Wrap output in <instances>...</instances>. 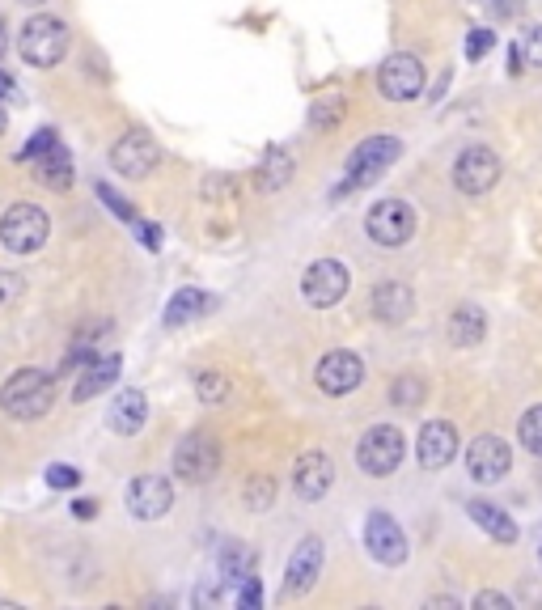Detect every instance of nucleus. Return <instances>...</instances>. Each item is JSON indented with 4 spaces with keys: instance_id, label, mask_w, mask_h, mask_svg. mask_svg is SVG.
<instances>
[{
    "instance_id": "f257e3e1",
    "label": "nucleus",
    "mask_w": 542,
    "mask_h": 610,
    "mask_svg": "<svg viewBox=\"0 0 542 610\" xmlns=\"http://www.w3.org/2000/svg\"><path fill=\"white\" fill-rule=\"evenodd\" d=\"M0 407L13 420H43L56 407V373L43 369H17L13 378L0 386Z\"/></svg>"
},
{
    "instance_id": "f03ea898",
    "label": "nucleus",
    "mask_w": 542,
    "mask_h": 610,
    "mask_svg": "<svg viewBox=\"0 0 542 610\" xmlns=\"http://www.w3.org/2000/svg\"><path fill=\"white\" fill-rule=\"evenodd\" d=\"M17 51H22V60L30 68H56L68 56V26L51 13H34L17 30Z\"/></svg>"
},
{
    "instance_id": "7ed1b4c3",
    "label": "nucleus",
    "mask_w": 542,
    "mask_h": 610,
    "mask_svg": "<svg viewBox=\"0 0 542 610\" xmlns=\"http://www.w3.org/2000/svg\"><path fill=\"white\" fill-rule=\"evenodd\" d=\"M403 454H407V441L394 424H373L365 437L356 445V466L365 471L369 479H386L403 466Z\"/></svg>"
},
{
    "instance_id": "20e7f679",
    "label": "nucleus",
    "mask_w": 542,
    "mask_h": 610,
    "mask_svg": "<svg viewBox=\"0 0 542 610\" xmlns=\"http://www.w3.org/2000/svg\"><path fill=\"white\" fill-rule=\"evenodd\" d=\"M399 153H403L399 136H369V140H360V145L352 149V157H348V183H343V191L377 183V178H382L394 161H399Z\"/></svg>"
},
{
    "instance_id": "39448f33",
    "label": "nucleus",
    "mask_w": 542,
    "mask_h": 610,
    "mask_svg": "<svg viewBox=\"0 0 542 610\" xmlns=\"http://www.w3.org/2000/svg\"><path fill=\"white\" fill-rule=\"evenodd\" d=\"M51 233V221L39 204H13L5 217H0V242L13 255H34V250H43Z\"/></svg>"
},
{
    "instance_id": "423d86ee",
    "label": "nucleus",
    "mask_w": 542,
    "mask_h": 610,
    "mask_svg": "<svg viewBox=\"0 0 542 610\" xmlns=\"http://www.w3.org/2000/svg\"><path fill=\"white\" fill-rule=\"evenodd\" d=\"M365 233L373 238V246L382 250H399L415 238V212L407 200H377L365 217Z\"/></svg>"
},
{
    "instance_id": "0eeeda50",
    "label": "nucleus",
    "mask_w": 542,
    "mask_h": 610,
    "mask_svg": "<svg viewBox=\"0 0 542 610\" xmlns=\"http://www.w3.org/2000/svg\"><path fill=\"white\" fill-rule=\"evenodd\" d=\"M377 89H382V98H390V102H415L424 94V64H420V56H411V51L390 56L382 68H377Z\"/></svg>"
},
{
    "instance_id": "6e6552de",
    "label": "nucleus",
    "mask_w": 542,
    "mask_h": 610,
    "mask_svg": "<svg viewBox=\"0 0 542 610\" xmlns=\"http://www.w3.org/2000/svg\"><path fill=\"white\" fill-rule=\"evenodd\" d=\"M22 161H34V166H39V183H47L51 191H68L72 187V161H68L64 145L56 140V132H47V128L34 132Z\"/></svg>"
},
{
    "instance_id": "1a4fd4ad",
    "label": "nucleus",
    "mask_w": 542,
    "mask_h": 610,
    "mask_svg": "<svg viewBox=\"0 0 542 610\" xmlns=\"http://www.w3.org/2000/svg\"><path fill=\"white\" fill-rule=\"evenodd\" d=\"M221 466V445H216L208 433H187L174 450V475L187 483H208Z\"/></svg>"
},
{
    "instance_id": "9d476101",
    "label": "nucleus",
    "mask_w": 542,
    "mask_h": 610,
    "mask_svg": "<svg viewBox=\"0 0 542 610\" xmlns=\"http://www.w3.org/2000/svg\"><path fill=\"white\" fill-rule=\"evenodd\" d=\"M348 293V267L339 259H314L301 276V297L314 305V310H327V305L343 301Z\"/></svg>"
},
{
    "instance_id": "9b49d317",
    "label": "nucleus",
    "mask_w": 542,
    "mask_h": 610,
    "mask_svg": "<svg viewBox=\"0 0 542 610\" xmlns=\"http://www.w3.org/2000/svg\"><path fill=\"white\" fill-rule=\"evenodd\" d=\"M322 577V538L318 534H305L297 551L288 555V568H284V589L280 598H305L314 589V581Z\"/></svg>"
},
{
    "instance_id": "f8f14e48",
    "label": "nucleus",
    "mask_w": 542,
    "mask_h": 610,
    "mask_svg": "<svg viewBox=\"0 0 542 610\" xmlns=\"http://www.w3.org/2000/svg\"><path fill=\"white\" fill-rule=\"evenodd\" d=\"M123 500H128L132 517H140V522H161L174 509V488L166 475H136Z\"/></svg>"
},
{
    "instance_id": "ddd939ff",
    "label": "nucleus",
    "mask_w": 542,
    "mask_h": 610,
    "mask_svg": "<svg viewBox=\"0 0 542 610\" xmlns=\"http://www.w3.org/2000/svg\"><path fill=\"white\" fill-rule=\"evenodd\" d=\"M365 547H369L373 560L386 564V568H399V564L407 560V534H403V526L394 522L390 513H382V509L369 513V522H365Z\"/></svg>"
},
{
    "instance_id": "4468645a",
    "label": "nucleus",
    "mask_w": 542,
    "mask_h": 610,
    "mask_svg": "<svg viewBox=\"0 0 542 610\" xmlns=\"http://www.w3.org/2000/svg\"><path fill=\"white\" fill-rule=\"evenodd\" d=\"M509 466H513V450H509V441L496 433L475 437L471 450H466V471H471L475 483H500L509 475Z\"/></svg>"
},
{
    "instance_id": "2eb2a0df",
    "label": "nucleus",
    "mask_w": 542,
    "mask_h": 610,
    "mask_svg": "<svg viewBox=\"0 0 542 610\" xmlns=\"http://www.w3.org/2000/svg\"><path fill=\"white\" fill-rule=\"evenodd\" d=\"M314 382H318V390L322 394H352L360 382H365V361H360L356 352H348V348H339V352H327L318 361V369H314Z\"/></svg>"
},
{
    "instance_id": "dca6fc26",
    "label": "nucleus",
    "mask_w": 542,
    "mask_h": 610,
    "mask_svg": "<svg viewBox=\"0 0 542 610\" xmlns=\"http://www.w3.org/2000/svg\"><path fill=\"white\" fill-rule=\"evenodd\" d=\"M454 183L466 195H483L500 183V157L487 145H471L458 161H454Z\"/></svg>"
},
{
    "instance_id": "f3484780",
    "label": "nucleus",
    "mask_w": 542,
    "mask_h": 610,
    "mask_svg": "<svg viewBox=\"0 0 542 610\" xmlns=\"http://www.w3.org/2000/svg\"><path fill=\"white\" fill-rule=\"evenodd\" d=\"M415 458H420L424 471H445L458 458V428L449 420H428L415 437Z\"/></svg>"
},
{
    "instance_id": "a211bd4d",
    "label": "nucleus",
    "mask_w": 542,
    "mask_h": 610,
    "mask_svg": "<svg viewBox=\"0 0 542 610\" xmlns=\"http://www.w3.org/2000/svg\"><path fill=\"white\" fill-rule=\"evenodd\" d=\"M331 488H335V458L322 454V450L301 454L297 466H293V492L301 500H322Z\"/></svg>"
},
{
    "instance_id": "6ab92c4d",
    "label": "nucleus",
    "mask_w": 542,
    "mask_h": 610,
    "mask_svg": "<svg viewBox=\"0 0 542 610\" xmlns=\"http://www.w3.org/2000/svg\"><path fill=\"white\" fill-rule=\"evenodd\" d=\"M157 145H153V136H144V132H128V136H119V145L111 149V166L123 174V178H144L149 170H157Z\"/></svg>"
},
{
    "instance_id": "aec40b11",
    "label": "nucleus",
    "mask_w": 542,
    "mask_h": 610,
    "mask_svg": "<svg viewBox=\"0 0 542 610\" xmlns=\"http://www.w3.org/2000/svg\"><path fill=\"white\" fill-rule=\"evenodd\" d=\"M369 305H373V318L377 322H403L407 314H411V305H415V293L407 289L403 280H382L373 289V297H369Z\"/></svg>"
},
{
    "instance_id": "412c9836",
    "label": "nucleus",
    "mask_w": 542,
    "mask_h": 610,
    "mask_svg": "<svg viewBox=\"0 0 542 610\" xmlns=\"http://www.w3.org/2000/svg\"><path fill=\"white\" fill-rule=\"evenodd\" d=\"M115 382H119V356H98V361H85L77 386H72V399L89 403V399H98V394L106 386H115Z\"/></svg>"
},
{
    "instance_id": "4be33fe9",
    "label": "nucleus",
    "mask_w": 542,
    "mask_h": 610,
    "mask_svg": "<svg viewBox=\"0 0 542 610\" xmlns=\"http://www.w3.org/2000/svg\"><path fill=\"white\" fill-rule=\"evenodd\" d=\"M144 416H149V399H144V390H123L115 399V407H111V416H106V424H111L119 437H136L144 428Z\"/></svg>"
},
{
    "instance_id": "5701e85b",
    "label": "nucleus",
    "mask_w": 542,
    "mask_h": 610,
    "mask_svg": "<svg viewBox=\"0 0 542 610\" xmlns=\"http://www.w3.org/2000/svg\"><path fill=\"white\" fill-rule=\"evenodd\" d=\"M466 513L475 517V526L483 530V534H492V543H517V522L504 509H496L492 500H471V505H466Z\"/></svg>"
},
{
    "instance_id": "b1692460",
    "label": "nucleus",
    "mask_w": 542,
    "mask_h": 610,
    "mask_svg": "<svg viewBox=\"0 0 542 610\" xmlns=\"http://www.w3.org/2000/svg\"><path fill=\"white\" fill-rule=\"evenodd\" d=\"M212 305H216V297L204 293V289H178L170 297V305H166V327H187V322L204 318Z\"/></svg>"
},
{
    "instance_id": "393cba45",
    "label": "nucleus",
    "mask_w": 542,
    "mask_h": 610,
    "mask_svg": "<svg viewBox=\"0 0 542 610\" xmlns=\"http://www.w3.org/2000/svg\"><path fill=\"white\" fill-rule=\"evenodd\" d=\"M483 335H487V314L479 305H458V310L449 314V339H454L458 348H475Z\"/></svg>"
},
{
    "instance_id": "a878e982",
    "label": "nucleus",
    "mask_w": 542,
    "mask_h": 610,
    "mask_svg": "<svg viewBox=\"0 0 542 610\" xmlns=\"http://www.w3.org/2000/svg\"><path fill=\"white\" fill-rule=\"evenodd\" d=\"M216 564H221V577L225 581H246L259 572V560L255 551H250L242 538H229V543H221V555H216Z\"/></svg>"
},
{
    "instance_id": "bb28decb",
    "label": "nucleus",
    "mask_w": 542,
    "mask_h": 610,
    "mask_svg": "<svg viewBox=\"0 0 542 610\" xmlns=\"http://www.w3.org/2000/svg\"><path fill=\"white\" fill-rule=\"evenodd\" d=\"M288 178H293V157H288L284 149H271L263 157V166L255 170V187L259 191H280Z\"/></svg>"
},
{
    "instance_id": "cd10ccee",
    "label": "nucleus",
    "mask_w": 542,
    "mask_h": 610,
    "mask_svg": "<svg viewBox=\"0 0 542 610\" xmlns=\"http://www.w3.org/2000/svg\"><path fill=\"white\" fill-rule=\"evenodd\" d=\"M424 394H428V386H424V378H415V373H399V378L390 382V399L403 411L424 407Z\"/></svg>"
},
{
    "instance_id": "c85d7f7f",
    "label": "nucleus",
    "mask_w": 542,
    "mask_h": 610,
    "mask_svg": "<svg viewBox=\"0 0 542 610\" xmlns=\"http://www.w3.org/2000/svg\"><path fill=\"white\" fill-rule=\"evenodd\" d=\"M195 394H200V403L221 407L233 394V386H229V378H225L221 369H204V373H195Z\"/></svg>"
},
{
    "instance_id": "c756f323",
    "label": "nucleus",
    "mask_w": 542,
    "mask_h": 610,
    "mask_svg": "<svg viewBox=\"0 0 542 610\" xmlns=\"http://www.w3.org/2000/svg\"><path fill=\"white\" fill-rule=\"evenodd\" d=\"M517 441L526 445V454L542 458V403H538V407H530L526 416L517 420Z\"/></svg>"
},
{
    "instance_id": "7c9ffc66",
    "label": "nucleus",
    "mask_w": 542,
    "mask_h": 610,
    "mask_svg": "<svg viewBox=\"0 0 542 610\" xmlns=\"http://www.w3.org/2000/svg\"><path fill=\"white\" fill-rule=\"evenodd\" d=\"M242 500H246V509H255V513H267V509H271V500H276V483H271L267 475H255V479H246V488H242Z\"/></svg>"
},
{
    "instance_id": "2f4dec72",
    "label": "nucleus",
    "mask_w": 542,
    "mask_h": 610,
    "mask_svg": "<svg viewBox=\"0 0 542 610\" xmlns=\"http://www.w3.org/2000/svg\"><path fill=\"white\" fill-rule=\"evenodd\" d=\"M339 115H343V98H318L310 106V123H314V128H335Z\"/></svg>"
},
{
    "instance_id": "473e14b6",
    "label": "nucleus",
    "mask_w": 542,
    "mask_h": 610,
    "mask_svg": "<svg viewBox=\"0 0 542 610\" xmlns=\"http://www.w3.org/2000/svg\"><path fill=\"white\" fill-rule=\"evenodd\" d=\"M22 293H26L22 272H0V310H5V305H17Z\"/></svg>"
},
{
    "instance_id": "72a5a7b5",
    "label": "nucleus",
    "mask_w": 542,
    "mask_h": 610,
    "mask_svg": "<svg viewBox=\"0 0 542 610\" xmlns=\"http://www.w3.org/2000/svg\"><path fill=\"white\" fill-rule=\"evenodd\" d=\"M233 585H238V594H233V602H238L242 610H259V602H263L259 577H246V581H233Z\"/></svg>"
},
{
    "instance_id": "f704fd0d",
    "label": "nucleus",
    "mask_w": 542,
    "mask_h": 610,
    "mask_svg": "<svg viewBox=\"0 0 542 610\" xmlns=\"http://www.w3.org/2000/svg\"><path fill=\"white\" fill-rule=\"evenodd\" d=\"M47 483L51 488H77L81 475H77V466H68V462H51L47 466Z\"/></svg>"
},
{
    "instance_id": "c9c22d12",
    "label": "nucleus",
    "mask_w": 542,
    "mask_h": 610,
    "mask_svg": "<svg viewBox=\"0 0 542 610\" xmlns=\"http://www.w3.org/2000/svg\"><path fill=\"white\" fill-rule=\"evenodd\" d=\"M492 43H496L492 30H471V39H466V56H471V60H483L487 51H492Z\"/></svg>"
},
{
    "instance_id": "e433bc0d",
    "label": "nucleus",
    "mask_w": 542,
    "mask_h": 610,
    "mask_svg": "<svg viewBox=\"0 0 542 610\" xmlns=\"http://www.w3.org/2000/svg\"><path fill=\"white\" fill-rule=\"evenodd\" d=\"M513 602L504 598V594H496V589H483V594H475V610H509Z\"/></svg>"
},
{
    "instance_id": "4c0bfd02",
    "label": "nucleus",
    "mask_w": 542,
    "mask_h": 610,
    "mask_svg": "<svg viewBox=\"0 0 542 610\" xmlns=\"http://www.w3.org/2000/svg\"><path fill=\"white\" fill-rule=\"evenodd\" d=\"M94 513H98V500H77V505H72V517H81V522H89Z\"/></svg>"
},
{
    "instance_id": "58836bf2",
    "label": "nucleus",
    "mask_w": 542,
    "mask_h": 610,
    "mask_svg": "<svg viewBox=\"0 0 542 610\" xmlns=\"http://www.w3.org/2000/svg\"><path fill=\"white\" fill-rule=\"evenodd\" d=\"M530 64H542V30H534L530 34V56H526Z\"/></svg>"
},
{
    "instance_id": "ea45409f",
    "label": "nucleus",
    "mask_w": 542,
    "mask_h": 610,
    "mask_svg": "<svg viewBox=\"0 0 542 610\" xmlns=\"http://www.w3.org/2000/svg\"><path fill=\"white\" fill-rule=\"evenodd\" d=\"M0 98H13V85H9V77L0 73Z\"/></svg>"
},
{
    "instance_id": "a19ab883",
    "label": "nucleus",
    "mask_w": 542,
    "mask_h": 610,
    "mask_svg": "<svg viewBox=\"0 0 542 610\" xmlns=\"http://www.w3.org/2000/svg\"><path fill=\"white\" fill-rule=\"evenodd\" d=\"M9 47V30H5V22H0V51Z\"/></svg>"
},
{
    "instance_id": "79ce46f5",
    "label": "nucleus",
    "mask_w": 542,
    "mask_h": 610,
    "mask_svg": "<svg viewBox=\"0 0 542 610\" xmlns=\"http://www.w3.org/2000/svg\"><path fill=\"white\" fill-rule=\"evenodd\" d=\"M17 5H43V0H17Z\"/></svg>"
},
{
    "instance_id": "37998d69",
    "label": "nucleus",
    "mask_w": 542,
    "mask_h": 610,
    "mask_svg": "<svg viewBox=\"0 0 542 610\" xmlns=\"http://www.w3.org/2000/svg\"><path fill=\"white\" fill-rule=\"evenodd\" d=\"M538 560H542V551H538Z\"/></svg>"
}]
</instances>
